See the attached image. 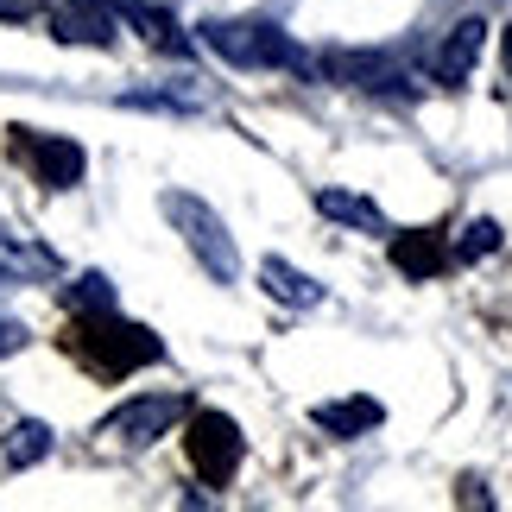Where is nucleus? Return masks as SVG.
<instances>
[{
  "instance_id": "obj_5",
  "label": "nucleus",
  "mask_w": 512,
  "mask_h": 512,
  "mask_svg": "<svg viewBox=\"0 0 512 512\" xmlns=\"http://www.w3.org/2000/svg\"><path fill=\"white\" fill-rule=\"evenodd\" d=\"M7 152H13V165H26L32 184H45V190H76V184H83V171H89V152L76 146V140H64V133L7 127Z\"/></svg>"
},
{
  "instance_id": "obj_7",
  "label": "nucleus",
  "mask_w": 512,
  "mask_h": 512,
  "mask_svg": "<svg viewBox=\"0 0 512 512\" xmlns=\"http://www.w3.org/2000/svg\"><path fill=\"white\" fill-rule=\"evenodd\" d=\"M177 418H190V399H184V392H140V399L114 405L108 418H102V437L121 443V449H146V443H159Z\"/></svg>"
},
{
  "instance_id": "obj_19",
  "label": "nucleus",
  "mask_w": 512,
  "mask_h": 512,
  "mask_svg": "<svg viewBox=\"0 0 512 512\" xmlns=\"http://www.w3.org/2000/svg\"><path fill=\"white\" fill-rule=\"evenodd\" d=\"M32 336H26V323H13V317H0V354H19Z\"/></svg>"
},
{
  "instance_id": "obj_17",
  "label": "nucleus",
  "mask_w": 512,
  "mask_h": 512,
  "mask_svg": "<svg viewBox=\"0 0 512 512\" xmlns=\"http://www.w3.org/2000/svg\"><path fill=\"white\" fill-rule=\"evenodd\" d=\"M449 253H456V266H475L481 253H500V222H494V215H475V222L449 241Z\"/></svg>"
},
{
  "instance_id": "obj_3",
  "label": "nucleus",
  "mask_w": 512,
  "mask_h": 512,
  "mask_svg": "<svg viewBox=\"0 0 512 512\" xmlns=\"http://www.w3.org/2000/svg\"><path fill=\"white\" fill-rule=\"evenodd\" d=\"M196 32H203V45L234 70H310L304 51L291 45L279 26H266V19H203Z\"/></svg>"
},
{
  "instance_id": "obj_1",
  "label": "nucleus",
  "mask_w": 512,
  "mask_h": 512,
  "mask_svg": "<svg viewBox=\"0 0 512 512\" xmlns=\"http://www.w3.org/2000/svg\"><path fill=\"white\" fill-rule=\"evenodd\" d=\"M64 348H70L89 373H102V380H127V373L165 361V342L152 336L146 323H127V317H114V310L76 317L70 336H64Z\"/></svg>"
},
{
  "instance_id": "obj_2",
  "label": "nucleus",
  "mask_w": 512,
  "mask_h": 512,
  "mask_svg": "<svg viewBox=\"0 0 512 512\" xmlns=\"http://www.w3.org/2000/svg\"><path fill=\"white\" fill-rule=\"evenodd\" d=\"M159 209H165V222L184 234L190 260L203 266L215 285H234V279H241V247H234L228 222L203 203V196H190V190H165V196H159Z\"/></svg>"
},
{
  "instance_id": "obj_11",
  "label": "nucleus",
  "mask_w": 512,
  "mask_h": 512,
  "mask_svg": "<svg viewBox=\"0 0 512 512\" xmlns=\"http://www.w3.org/2000/svg\"><path fill=\"white\" fill-rule=\"evenodd\" d=\"M260 285H266L272 304H291V310H317V304H323V285L310 279V272L285 266L279 253H272V260H260Z\"/></svg>"
},
{
  "instance_id": "obj_20",
  "label": "nucleus",
  "mask_w": 512,
  "mask_h": 512,
  "mask_svg": "<svg viewBox=\"0 0 512 512\" xmlns=\"http://www.w3.org/2000/svg\"><path fill=\"white\" fill-rule=\"evenodd\" d=\"M0 19H32V0H0Z\"/></svg>"
},
{
  "instance_id": "obj_21",
  "label": "nucleus",
  "mask_w": 512,
  "mask_h": 512,
  "mask_svg": "<svg viewBox=\"0 0 512 512\" xmlns=\"http://www.w3.org/2000/svg\"><path fill=\"white\" fill-rule=\"evenodd\" d=\"M506 70H512V26H506Z\"/></svg>"
},
{
  "instance_id": "obj_10",
  "label": "nucleus",
  "mask_w": 512,
  "mask_h": 512,
  "mask_svg": "<svg viewBox=\"0 0 512 512\" xmlns=\"http://www.w3.org/2000/svg\"><path fill=\"white\" fill-rule=\"evenodd\" d=\"M317 209L329 215L336 228H354V234H373V241H386V209L380 203H367L361 190H317Z\"/></svg>"
},
{
  "instance_id": "obj_12",
  "label": "nucleus",
  "mask_w": 512,
  "mask_h": 512,
  "mask_svg": "<svg viewBox=\"0 0 512 512\" xmlns=\"http://www.w3.org/2000/svg\"><path fill=\"white\" fill-rule=\"evenodd\" d=\"M114 13H121L127 26L146 38V45H159V51H171V57H184V51H190V38L177 32V19H171L165 7H152V0H114Z\"/></svg>"
},
{
  "instance_id": "obj_8",
  "label": "nucleus",
  "mask_w": 512,
  "mask_h": 512,
  "mask_svg": "<svg viewBox=\"0 0 512 512\" xmlns=\"http://www.w3.org/2000/svg\"><path fill=\"white\" fill-rule=\"evenodd\" d=\"M386 260H392L399 279L424 285V279H437L443 266H456V253H449L443 228H399V234H386Z\"/></svg>"
},
{
  "instance_id": "obj_14",
  "label": "nucleus",
  "mask_w": 512,
  "mask_h": 512,
  "mask_svg": "<svg viewBox=\"0 0 512 512\" xmlns=\"http://www.w3.org/2000/svg\"><path fill=\"white\" fill-rule=\"evenodd\" d=\"M64 272V260H57L51 247L38 241H0V279L19 285V279H57Z\"/></svg>"
},
{
  "instance_id": "obj_18",
  "label": "nucleus",
  "mask_w": 512,
  "mask_h": 512,
  "mask_svg": "<svg viewBox=\"0 0 512 512\" xmlns=\"http://www.w3.org/2000/svg\"><path fill=\"white\" fill-rule=\"evenodd\" d=\"M456 506H494V487H487L481 475H462L456 481Z\"/></svg>"
},
{
  "instance_id": "obj_16",
  "label": "nucleus",
  "mask_w": 512,
  "mask_h": 512,
  "mask_svg": "<svg viewBox=\"0 0 512 512\" xmlns=\"http://www.w3.org/2000/svg\"><path fill=\"white\" fill-rule=\"evenodd\" d=\"M64 310H70V317H95V310H114V285H108V272H83L76 285H64Z\"/></svg>"
},
{
  "instance_id": "obj_6",
  "label": "nucleus",
  "mask_w": 512,
  "mask_h": 512,
  "mask_svg": "<svg viewBox=\"0 0 512 512\" xmlns=\"http://www.w3.org/2000/svg\"><path fill=\"white\" fill-rule=\"evenodd\" d=\"M184 449H190V468L209 487H228L241 456H247V437H241V424H234L228 411L203 405V411H190V424H184Z\"/></svg>"
},
{
  "instance_id": "obj_9",
  "label": "nucleus",
  "mask_w": 512,
  "mask_h": 512,
  "mask_svg": "<svg viewBox=\"0 0 512 512\" xmlns=\"http://www.w3.org/2000/svg\"><path fill=\"white\" fill-rule=\"evenodd\" d=\"M481 51H487V19H481V13L456 19V26L443 32L437 57H430V76H437V89H462V83H468V70H475V57H481Z\"/></svg>"
},
{
  "instance_id": "obj_4",
  "label": "nucleus",
  "mask_w": 512,
  "mask_h": 512,
  "mask_svg": "<svg viewBox=\"0 0 512 512\" xmlns=\"http://www.w3.org/2000/svg\"><path fill=\"white\" fill-rule=\"evenodd\" d=\"M329 83H342V89H361V95H386V102H418L424 83L411 76L399 57H386V51H323V64H317Z\"/></svg>"
},
{
  "instance_id": "obj_13",
  "label": "nucleus",
  "mask_w": 512,
  "mask_h": 512,
  "mask_svg": "<svg viewBox=\"0 0 512 512\" xmlns=\"http://www.w3.org/2000/svg\"><path fill=\"white\" fill-rule=\"evenodd\" d=\"M317 418V430H329V437H367V430H380V418H386V405L380 399H329V405H317L310 411Z\"/></svg>"
},
{
  "instance_id": "obj_15",
  "label": "nucleus",
  "mask_w": 512,
  "mask_h": 512,
  "mask_svg": "<svg viewBox=\"0 0 512 512\" xmlns=\"http://www.w3.org/2000/svg\"><path fill=\"white\" fill-rule=\"evenodd\" d=\"M45 456H51V424L19 418L7 430V468H32V462H45Z\"/></svg>"
}]
</instances>
